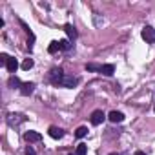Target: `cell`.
Returning <instances> with one entry per match:
<instances>
[{
    "instance_id": "6da1fadb",
    "label": "cell",
    "mask_w": 155,
    "mask_h": 155,
    "mask_svg": "<svg viewBox=\"0 0 155 155\" xmlns=\"http://www.w3.org/2000/svg\"><path fill=\"white\" fill-rule=\"evenodd\" d=\"M62 77H64V71H62L60 68H53V69L49 71V82L55 84V86H60Z\"/></svg>"
},
{
    "instance_id": "7a4b0ae2",
    "label": "cell",
    "mask_w": 155,
    "mask_h": 155,
    "mask_svg": "<svg viewBox=\"0 0 155 155\" xmlns=\"http://www.w3.org/2000/svg\"><path fill=\"white\" fill-rule=\"evenodd\" d=\"M140 35H142V38H144L148 44H155V29H153L151 26H144Z\"/></svg>"
},
{
    "instance_id": "3957f363",
    "label": "cell",
    "mask_w": 155,
    "mask_h": 155,
    "mask_svg": "<svg viewBox=\"0 0 155 155\" xmlns=\"http://www.w3.org/2000/svg\"><path fill=\"white\" fill-rule=\"evenodd\" d=\"M77 84H79V79L73 75H64L60 81V86H64V88H75Z\"/></svg>"
},
{
    "instance_id": "277c9868",
    "label": "cell",
    "mask_w": 155,
    "mask_h": 155,
    "mask_svg": "<svg viewBox=\"0 0 155 155\" xmlns=\"http://www.w3.org/2000/svg\"><path fill=\"white\" fill-rule=\"evenodd\" d=\"M106 119V115L102 113V110H95L93 113H91V124L93 126H99V124H102V120Z\"/></svg>"
},
{
    "instance_id": "5b68a950",
    "label": "cell",
    "mask_w": 155,
    "mask_h": 155,
    "mask_svg": "<svg viewBox=\"0 0 155 155\" xmlns=\"http://www.w3.org/2000/svg\"><path fill=\"white\" fill-rule=\"evenodd\" d=\"M24 139H26L28 142H38V140L42 139V135H40L38 131H33V130H29V131H26V133H24Z\"/></svg>"
},
{
    "instance_id": "8992f818",
    "label": "cell",
    "mask_w": 155,
    "mask_h": 155,
    "mask_svg": "<svg viewBox=\"0 0 155 155\" xmlns=\"http://www.w3.org/2000/svg\"><path fill=\"white\" fill-rule=\"evenodd\" d=\"M24 120H26V117L20 115V113H11V115L8 117V122H9L11 126H17V124H20V122H24Z\"/></svg>"
},
{
    "instance_id": "52a82bcc",
    "label": "cell",
    "mask_w": 155,
    "mask_h": 155,
    "mask_svg": "<svg viewBox=\"0 0 155 155\" xmlns=\"http://www.w3.org/2000/svg\"><path fill=\"white\" fill-rule=\"evenodd\" d=\"M33 90H35V84L33 82H22V88H20V93L22 95H31L33 93Z\"/></svg>"
},
{
    "instance_id": "ba28073f",
    "label": "cell",
    "mask_w": 155,
    "mask_h": 155,
    "mask_svg": "<svg viewBox=\"0 0 155 155\" xmlns=\"http://www.w3.org/2000/svg\"><path fill=\"white\" fill-rule=\"evenodd\" d=\"M48 133H49L51 139H62V135H64V131H62L60 128H57V126H49Z\"/></svg>"
},
{
    "instance_id": "9c48e42d",
    "label": "cell",
    "mask_w": 155,
    "mask_h": 155,
    "mask_svg": "<svg viewBox=\"0 0 155 155\" xmlns=\"http://www.w3.org/2000/svg\"><path fill=\"white\" fill-rule=\"evenodd\" d=\"M101 73L106 75V77H111L115 73V66L113 64H104V66H101Z\"/></svg>"
},
{
    "instance_id": "30bf717a",
    "label": "cell",
    "mask_w": 155,
    "mask_h": 155,
    "mask_svg": "<svg viewBox=\"0 0 155 155\" xmlns=\"http://www.w3.org/2000/svg\"><path fill=\"white\" fill-rule=\"evenodd\" d=\"M108 119H110L111 122H122V120H124V113H120V111H111V113L108 115Z\"/></svg>"
},
{
    "instance_id": "8fae6325",
    "label": "cell",
    "mask_w": 155,
    "mask_h": 155,
    "mask_svg": "<svg viewBox=\"0 0 155 155\" xmlns=\"http://www.w3.org/2000/svg\"><path fill=\"white\" fill-rule=\"evenodd\" d=\"M64 29H66V33H68V38H69V40H75V38H77V29H75L71 24H66V26H64Z\"/></svg>"
},
{
    "instance_id": "7c38bea8",
    "label": "cell",
    "mask_w": 155,
    "mask_h": 155,
    "mask_svg": "<svg viewBox=\"0 0 155 155\" xmlns=\"http://www.w3.org/2000/svg\"><path fill=\"white\" fill-rule=\"evenodd\" d=\"M6 68H8V71H9V73H15V71L18 69V62H17V58H11V57H9V60H8V66H6Z\"/></svg>"
},
{
    "instance_id": "4fadbf2b",
    "label": "cell",
    "mask_w": 155,
    "mask_h": 155,
    "mask_svg": "<svg viewBox=\"0 0 155 155\" xmlns=\"http://www.w3.org/2000/svg\"><path fill=\"white\" fill-rule=\"evenodd\" d=\"M58 44H60V49L62 51H69L71 49V40L69 38H62V40H58Z\"/></svg>"
},
{
    "instance_id": "5bb4252c",
    "label": "cell",
    "mask_w": 155,
    "mask_h": 155,
    "mask_svg": "<svg viewBox=\"0 0 155 155\" xmlns=\"http://www.w3.org/2000/svg\"><path fill=\"white\" fill-rule=\"evenodd\" d=\"M86 135H88V128H86V126H81V128H77V131H75V137L82 139V137H86Z\"/></svg>"
},
{
    "instance_id": "9a60e30c",
    "label": "cell",
    "mask_w": 155,
    "mask_h": 155,
    "mask_svg": "<svg viewBox=\"0 0 155 155\" xmlns=\"http://www.w3.org/2000/svg\"><path fill=\"white\" fill-rule=\"evenodd\" d=\"M58 49H60V44H58V42H57V40H53V42H51V44H49V46H48V51H49V53H51V55H53V53H57V51H58Z\"/></svg>"
},
{
    "instance_id": "2e32d148",
    "label": "cell",
    "mask_w": 155,
    "mask_h": 155,
    "mask_svg": "<svg viewBox=\"0 0 155 155\" xmlns=\"http://www.w3.org/2000/svg\"><path fill=\"white\" fill-rule=\"evenodd\" d=\"M9 86L11 88H22V82L17 79V77H11V79H9Z\"/></svg>"
},
{
    "instance_id": "e0dca14e",
    "label": "cell",
    "mask_w": 155,
    "mask_h": 155,
    "mask_svg": "<svg viewBox=\"0 0 155 155\" xmlns=\"http://www.w3.org/2000/svg\"><path fill=\"white\" fill-rule=\"evenodd\" d=\"M33 68V58H26L24 62H22V69H26V71H29Z\"/></svg>"
},
{
    "instance_id": "ac0fdd59",
    "label": "cell",
    "mask_w": 155,
    "mask_h": 155,
    "mask_svg": "<svg viewBox=\"0 0 155 155\" xmlns=\"http://www.w3.org/2000/svg\"><path fill=\"white\" fill-rule=\"evenodd\" d=\"M88 153V146L86 144H79L77 146V155H86Z\"/></svg>"
},
{
    "instance_id": "d6986e66",
    "label": "cell",
    "mask_w": 155,
    "mask_h": 155,
    "mask_svg": "<svg viewBox=\"0 0 155 155\" xmlns=\"http://www.w3.org/2000/svg\"><path fill=\"white\" fill-rule=\"evenodd\" d=\"M8 60H9V55H8V53H0V64H2V66H8Z\"/></svg>"
},
{
    "instance_id": "ffe728a7",
    "label": "cell",
    "mask_w": 155,
    "mask_h": 155,
    "mask_svg": "<svg viewBox=\"0 0 155 155\" xmlns=\"http://www.w3.org/2000/svg\"><path fill=\"white\" fill-rule=\"evenodd\" d=\"M86 69H88V71H99V73H101V66H97V64H88Z\"/></svg>"
},
{
    "instance_id": "44dd1931",
    "label": "cell",
    "mask_w": 155,
    "mask_h": 155,
    "mask_svg": "<svg viewBox=\"0 0 155 155\" xmlns=\"http://www.w3.org/2000/svg\"><path fill=\"white\" fill-rule=\"evenodd\" d=\"M26 155H37V153H35V150H33L31 146H28V148H26Z\"/></svg>"
},
{
    "instance_id": "7402d4cb",
    "label": "cell",
    "mask_w": 155,
    "mask_h": 155,
    "mask_svg": "<svg viewBox=\"0 0 155 155\" xmlns=\"http://www.w3.org/2000/svg\"><path fill=\"white\" fill-rule=\"evenodd\" d=\"M135 155H146L144 151H135Z\"/></svg>"
},
{
    "instance_id": "603a6c76",
    "label": "cell",
    "mask_w": 155,
    "mask_h": 155,
    "mask_svg": "<svg viewBox=\"0 0 155 155\" xmlns=\"http://www.w3.org/2000/svg\"><path fill=\"white\" fill-rule=\"evenodd\" d=\"M110 155H120V153H110Z\"/></svg>"
},
{
    "instance_id": "cb8c5ba5",
    "label": "cell",
    "mask_w": 155,
    "mask_h": 155,
    "mask_svg": "<svg viewBox=\"0 0 155 155\" xmlns=\"http://www.w3.org/2000/svg\"><path fill=\"white\" fill-rule=\"evenodd\" d=\"M153 111H155V108H153Z\"/></svg>"
}]
</instances>
